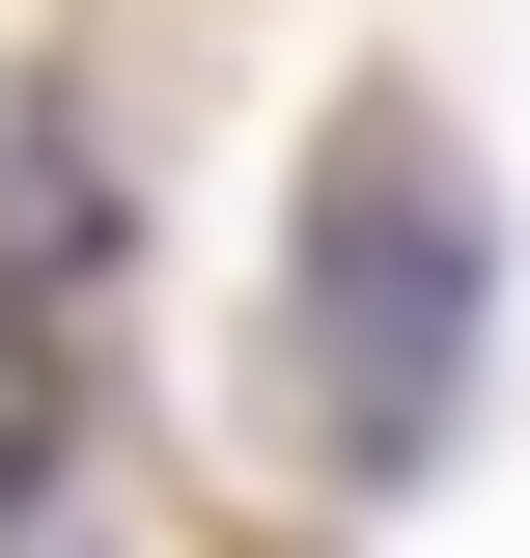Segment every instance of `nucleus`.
Returning a JSON list of instances; mask_svg holds the SVG:
<instances>
[{
	"label": "nucleus",
	"mask_w": 530,
	"mask_h": 558,
	"mask_svg": "<svg viewBox=\"0 0 530 558\" xmlns=\"http://www.w3.org/2000/svg\"><path fill=\"white\" fill-rule=\"evenodd\" d=\"M474 336H503V223H474V168H447L419 112H335V168H308V252H279L308 447H335V475H447Z\"/></svg>",
	"instance_id": "nucleus-1"
},
{
	"label": "nucleus",
	"mask_w": 530,
	"mask_h": 558,
	"mask_svg": "<svg viewBox=\"0 0 530 558\" xmlns=\"http://www.w3.org/2000/svg\"><path fill=\"white\" fill-rule=\"evenodd\" d=\"M0 502H57V336H28V279H0Z\"/></svg>",
	"instance_id": "nucleus-3"
},
{
	"label": "nucleus",
	"mask_w": 530,
	"mask_h": 558,
	"mask_svg": "<svg viewBox=\"0 0 530 558\" xmlns=\"http://www.w3.org/2000/svg\"><path fill=\"white\" fill-rule=\"evenodd\" d=\"M0 279H112V196H84L57 112H0Z\"/></svg>",
	"instance_id": "nucleus-2"
},
{
	"label": "nucleus",
	"mask_w": 530,
	"mask_h": 558,
	"mask_svg": "<svg viewBox=\"0 0 530 558\" xmlns=\"http://www.w3.org/2000/svg\"><path fill=\"white\" fill-rule=\"evenodd\" d=\"M0 558H84V502H0Z\"/></svg>",
	"instance_id": "nucleus-4"
}]
</instances>
